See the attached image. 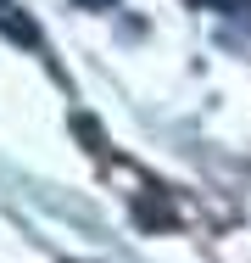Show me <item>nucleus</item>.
Masks as SVG:
<instances>
[{"label":"nucleus","instance_id":"obj_1","mask_svg":"<svg viewBox=\"0 0 251 263\" xmlns=\"http://www.w3.org/2000/svg\"><path fill=\"white\" fill-rule=\"evenodd\" d=\"M0 34L11 40V45H23V51H39L45 40H39V23L17 6V0H0Z\"/></svg>","mask_w":251,"mask_h":263},{"label":"nucleus","instance_id":"obj_2","mask_svg":"<svg viewBox=\"0 0 251 263\" xmlns=\"http://www.w3.org/2000/svg\"><path fill=\"white\" fill-rule=\"evenodd\" d=\"M73 129H78V135L90 140V152H100V146H106V135H100L95 123H90V118H73Z\"/></svg>","mask_w":251,"mask_h":263},{"label":"nucleus","instance_id":"obj_3","mask_svg":"<svg viewBox=\"0 0 251 263\" xmlns=\"http://www.w3.org/2000/svg\"><path fill=\"white\" fill-rule=\"evenodd\" d=\"M196 6H206V11H240L246 0H196Z\"/></svg>","mask_w":251,"mask_h":263},{"label":"nucleus","instance_id":"obj_4","mask_svg":"<svg viewBox=\"0 0 251 263\" xmlns=\"http://www.w3.org/2000/svg\"><path fill=\"white\" fill-rule=\"evenodd\" d=\"M73 6H84V11H106V6H117V0H73Z\"/></svg>","mask_w":251,"mask_h":263}]
</instances>
